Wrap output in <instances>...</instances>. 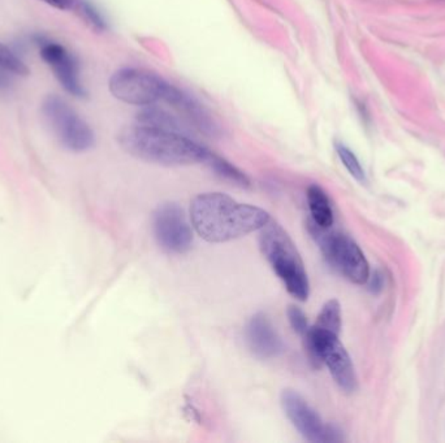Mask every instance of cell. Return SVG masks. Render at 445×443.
I'll return each instance as SVG.
<instances>
[{
  "mask_svg": "<svg viewBox=\"0 0 445 443\" xmlns=\"http://www.w3.org/2000/svg\"><path fill=\"white\" fill-rule=\"evenodd\" d=\"M192 224L198 235L211 243H224L260 230L270 223L263 208L237 202L223 193L197 195L190 206Z\"/></svg>",
  "mask_w": 445,
  "mask_h": 443,
  "instance_id": "6da1fadb",
  "label": "cell"
},
{
  "mask_svg": "<svg viewBox=\"0 0 445 443\" xmlns=\"http://www.w3.org/2000/svg\"><path fill=\"white\" fill-rule=\"evenodd\" d=\"M119 143L129 155L165 167L206 163L211 154L210 150L190 140L184 133L138 123L120 132Z\"/></svg>",
  "mask_w": 445,
  "mask_h": 443,
  "instance_id": "7a4b0ae2",
  "label": "cell"
},
{
  "mask_svg": "<svg viewBox=\"0 0 445 443\" xmlns=\"http://www.w3.org/2000/svg\"><path fill=\"white\" fill-rule=\"evenodd\" d=\"M259 246L273 272L282 281L289 294L304 302L310 294V284L304 262L295 242L278 223L270 220L260 229Z\"/></svg>",
  "mask_w": 445,
  "mask_h": 443,
  "instance_id": "3957f363",
  "label": "cell"
},
{
  "mask_svg": "<svg viewBox=\"0 0 445 443\" xmlns=\"http://www.w3.org/2000/svg\"><path fill=\"white\" fill-rule=\"evenodd\" d=\"M304 338L312 361L317 366L326 364L339 388L345 393H354L358 386L357 374L339 335L314 325Z\"/></svg>",
  "mask_w": 445,
  "mask_h": 443,
  "instance_id": "277c9868",
  "label": "cell"
},
{
  "mask_svg": "<svg viewBox=\"0 0 445 443\" xmlns=\"http://www.w3.org/2000/svg\"><path fill=\"white\" fill-rule=\"evenodd\" d=\"M309 230L329 264L353 284H366L370 277V265L362 249L349 235L322 229L312 221L309 223Z\"/></svg>",
  "mask_w": 445,
  "mask_h": 443,
  "instance_id": "5b68a950",
  "label": "cell"
},
{
  "mask_svg": "<svg viewBox=\"0 0 445 443\" xmlns=\"http://www.w3.org/2000/svg\"><path fill=\"white\" fill-rule=\"evenodd\" d=\"M42 113L57 140L67 150L85 152L93 147L95 138L92 128L62 98L56 95L47 96L42 104Z\"/></svg>",
  "mask_w": 445,
  "mask_h": 443,
  "instance_id": "8992f818",
  "label": "cell"
},
{
  "mask_svg": "<svg viewBox=\"0 0 445 443\" xmlns=\"http://www.w3.org/2000/svg\"><path fill=\"white\" fill-rule=\"evenodd\" d=\"M170 84L153 72L137 68L117 70L109 78L111 94L126 104L148 107L163 101Z\"/></svg>",
  "mask_w": 445,
  "mask_h": 443,
  "instance_id": "52a82bcc",
  "label": "cell"
},
{
  "mask_svg": "<svg viewBox=\"0 0 445 443\" xmlns=\"http://www.w3.org/2000/svg\"><path fill=\"white\" fill-rule=\"evenodd\" d=\"M281 405L289 421L307 441L314 443L343 441L341 432L324 424L317 411L295 390L287 389L281 393Z\"/></svg>",
  "mask_w": 445,
  "mask_h": 443,
  "instance_id": "ba28073f",
  "label": "cell"
},
{
  "mask_svg": "<svg viewBox=\"0 0 445 443\" xmlns=\"http://www.w3.org/2000/svg\"><path fill=\"white\" fill-rule=\"evenodd\" d=\"M156 241L173 254H184L193 243V232L184 211L175 203H165L156 208L153 218Z\"/></svg>",
  "mask_w": 445,
  "mask_h": 443,
  "instance_id": "9c48e42d",
  "label": "cell"
},
{
  "mask_svg": "<svg viewBox=\"0 0 445 443\" xmlns=\"http://www.w3.org/2000/svg\"><path fill=\"white\" fill-rule=\"evenodd\" d=\"M35 43L39 46L40 57L53 69L62 89L76 98H85L86 90L79 81L78 64L75 56L68 52L65 47L40 35L35 37Z\"/></svg>",
  "mask_w": 445,
  "mask_h": 443,
  "instance_id": "30bf717a",
  "label": "cell"
},
{
  "mask_svg": "<svg viewBox=\"0 0 445 443\" xmlns=\"http://www.w3.org/2000/svg\"><path fill=\"white\" fill-rule=\"evenodd\" d=\"M246 341L251 352L260 359L275 358L284 346L271 321L263 313L253 316L246 327Z\"/></svg>",
  "mask_w": 445,
  "mask_h": 443,
  "instance_id": "8fae6325",
  "label": "cell"
},
{
  "mask_svg": "<svg viewBox=\"0 0 445 443\" xmlns=\"http://www.w3.org/2000/svg\"><path fill=\"white\" fill-rule=\"evenodd\" d=\"M163 101L168 103L179 112L180 115L185 117L190 124L194 125V128L199 129L204 134L212 135L216 133V125L211 118L209 112L203 108L202 104L192 95L180 90L179 87L170 84Z\"/></svg>",
  "mask_w": 445,
  "mask_h": 443,
  "instance_id": "7c38bea8",
  "label": "cell"
},
{
  "mask_svg": "<svg viewBox=\"0 0 445 443\" xmlns=\"http://www.w3.org/2000/svg\"><path fill=\"white\" fill-rule=\"evenodd\" d=\"M307 204L312 215V224L322 229H329L334 225V211L326 191L318 186L312 185L307 189Z\"/></svg>",
  "mask_w": 445,
  "mask_h": 443,
  "instance_id": "4fadbf2b",
  "label": "cell"
},
{
  "mask_svg": "<svg viewBox=\"0 0 445 443\" xmlns=\"http://www.w3.org/2000/svg\"><path fill=\"white\" fill-rule=\"evenodd\" d=\"M138 124L150 125L155 128H162L167 130L182 133V126L175 117L163 109L156 108L155 106L143 107L137 116Z\"/></svg>",
  "mask_w": 445,
  "mask_h": 443,
  "instance_id": "5bb4252c",
  "label": "cell"
},
{
  "mask_svg": "<svg viewBox=\"0 0 445 443\" xmlns=\"http://www.w3.org/2000/svg\"><path fill=\"white\" fill-rule=\"evenodd\" d=\"M204 164H207L211 169L221 179L231 181L236 185H240V186H249L250 185L248 176L243 172L240 171L237 167H234V164H231L226 159H223L221 156L215 155L214 152H211Z\"/></svg>",
  "mask_w": 445,
  "mask_h": 443,
  "instance_id": "9a60e30c",
  "label": "cell"
},
{
  "mask_svg": "<svg viewBox=\"0 0 445 443\" xmlns=\"http://www.w3.org/2000/svg\"><path fill=\"white\" fill-rule=\"evenodd\" d=\"M317 327L329 330L332 333L339 335L341 329V307L339 301L331 299L327 303L323 305L320 311L318 320H317Z\"/></svg>",
  "mask_w": 445,
  "mask_h": 443,
  "instance_id": "2e32d148",
  "label": "cell"
},
{
  "mask_svg": "<svg viewBox=\"0 0 445 443\" xmlns=\"http://www.w3.org/2000/svg\"><path fill=\"white\" fill-rule=\"evenodd\" d=\"M336 152L340 157L344 167L346 168V171L351 173L354 179L359 182H365L366 181V174L362 168V165L358 162L357 156L351 152L349 148L344 146L343 143H336Z\"/></svg>",
  "mask_w": 445,
  "mask_h": 443,
  "instance_id": "e0dca14e",
  "label": "cell"
},
{
  "mask_svg": "<svg viewBox=\"0 0 445 443\" xmlns=\"http://www.w3.org/2000/svg\"><path fill=\"white\" fill-rule=\"evenodd\" d=\"M75 11H77L78 15L81 16L92 29L97 31H104L107 25L104 18L101 17V13L98 12V9L94 7L93 4H90L86 0H78Z\"/></svg>",
  "mask_w": 445,
  "mask_h": 443,
  "instance_id": "ac0fdd59",
  "label": "cell"
},
{
  "mask_svg": "<svg viewBox=\"0 0 445 443\" xmlns=\"http://www.w3.org/2000/svg\"><path fill=\"white\" fill-rule=\"evenodd\" d=\"M0 70L26 77L29 68L7 46L0 43Z\"/></svg>",
  "mask_w": 445,
  "mask_h": 443,
  "instance_id": "d6986e66",
  "label": "cell"
},
{
  "mask_svg": "<svg viewBox=\"0 0 445 443\" xmlns=\"http://www.w3.org/2000/svg\"><path fill=\"white\" fill-rule=\"evenodd\" d=\"M288 315L289 323H290V327H293V330L298 333V335L304 337L306 333L309 332V323L306 319V315H304L302 310H300L296 305H290L287 311Z\"/></svg>",
  "mask_w": 445,
  "mask_h": 443,
  "instance_id": "ffe728a7",
  "label": "cell"
},
{
  "mask_svg": "<svg viewBox=\"0 0 445 443\" xmlns=\"http://www.w3.org/2000/svg\"><path fill=\"white\" fill-rule=\"evenodd\" d=\"M366 284L368 285V290L371 293L379 294L382 291L383 288H384V277H383L382 273L379 272V271H375L373 276L370 274Z\"/></svg>",
  "mask_w": 445,
  "mask_h": 443,
  "instance_id": "44dd1931",
  "label": "cell"
},
{
  "mask_svg": "<svg viewBox=\"0 0 445 443\" xmlns=\"http://www.w3.org/2000/svg\"><path fill=\"white\" fill-rule=\"evenodd\" d=\"M42 1L60 11H72L76 8L78 0H42Z\"/></svg>",
  "mask_w": 445,
  "mask_h": 443,
  "instance_id": "7402d4cb",
  "label": "cell"
},
{
  "mask_svg": "<svg viewBox=\"0 0 445 443\" xmlns=\"http://www.w3.org/2000/svg\"><path fill=\"white\" fill-rule=\"evenodd\" d=\"M8 85H9V79H8L7 76L4 73L0 72V90L6 89V87H8Z\"/></svg>",
  "mask_w": 445,
  "mask_h": 443,
  "instance_id": "603a6c76",
  "label": "cell"
}]
</instances>
